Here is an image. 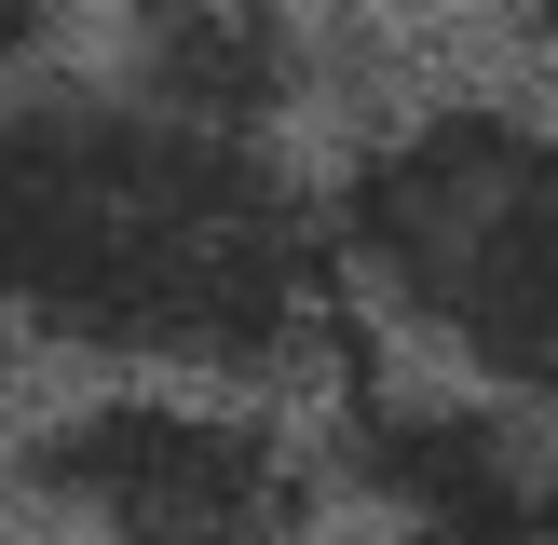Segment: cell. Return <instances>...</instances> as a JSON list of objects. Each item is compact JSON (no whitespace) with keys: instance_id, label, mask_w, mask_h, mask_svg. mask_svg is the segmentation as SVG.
<instances>
[{"instance_id":"1","label":"cell","mask_w":558,"mask_h":545,"mask_svg":"<svg viewBox=\"0 0 558 545\" xmlns=\"http://www.w3.org/2000/svg\"><path fill=\"white\" fill-rule=\"evenodd\" d=\"M341 245L287 136L136 96L54 55L0 96V341L82 382L287 396L341 368Z\"/></svg>"},{"instance_id":"2","label":"cell","mask_w":558,"mask_h":545,"mask_svg":"<svg viewBox=\"0 0 558 545\" xmlns=\"http://www.w3.org/2000/svg\"><path fill=\"white\" fill-rule=\"evenodd\" d=\"M341 300L423 382L558 409V96L450 82L409 96L327 164Z\"/></svg>"},{"instance_id":"3","label":"cell","mask_w":558,"mask_h":545,"mask_svg":"<svg viewBox=\"0 0 558 545\" xmlns=\"http://www.w3.org/2000/svg\"><path fill=\"white\" fill-rule=\"evenodd\" d=\"M14 491L82 545H287L327 477V436L272 396L205 382H82L14 423Z\"/></svg>"},{"instance_id":"4","label":"cell","mask_w":558,"mask_h":545,"mask_svg":"<svg viewBox=\"0 0 558 545\" xmlns=\"http://www.w3.org/2000/svg\"><path fill=\"white\" fill-rule=\"evenodd\" d=\"M327 477L381 545H558V423L463 382H341Z\"/></svg>"},{"instance_id":"5","label":"cell","mask_w":558,"mask_h":545,"mask_svg":"<svg viewBox=\"0 0 558 545\" xmlns=\"http://www.w3.org/2000/svg\"><path fill=\"white\" fill-rule=\"evenodd\" d=\"M109 69L136 96L191 109V123H232V136H287V109L327 82V41L287 14H245V0H163V14L109 27Z\"/></svg>"},{"instance_id":"6","label":"cell","mask_w":558,"mask_h":545,"mask_svg":"<svg viewBox=\"0 0 558 545\" xmlns=\"http://www.w3.org/2000/svg\"><path fill=\"white\" fill-rule=\"evenodd\" d=\"M27 69H54V14H27V0H0V96H14Z\"/></svg>"},{"instance_id":"7","label":"cell","mask_w":558,"mask_h":545,"mask_svg":"<svg viewBox=\"0 0 558 545\" xmlns=\"http://www.w3.org/2000/svg\"><path fill=\"white\" fill-rule=\"evenodd\" d=\"M518 69H532V96H558V14H532V27H518Z\"/></svg>"}]
</instances>
